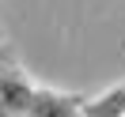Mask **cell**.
<instances>
[{"label":"cell","mask_w":125,"mask_h":117,"mask_svg":"<svg viewBox=\"0 0 125 117\" xmlns=\"http://www.w3.org/2000/svg\"><path fill=\"white\" fill-rule=\"evenodd\" d=\"M80 106H83V94H68V91L38 87L31 109H27V117H80Z\"/></svg>","instance_id":"2"},{"label":"cell","mask_w":125,"mask_h":117,"mask_svg":"<svg viewBox=\"0 0 125 117\" xmlns=\"http://www.w3.org/2000/svg\"><path fill=\"white\" fill-rule=\"evenodd\" d=\"M34 91H38V87H34L11 61L0 64V98L8 102V109L15 117H27V109H31V102H34Z\"/></svg>","instance_id":"1"},{"label":"cell","mask_w":125,"mask_h":117,"mask_svg":"<svg viewBox=\"0 0 125 117\" xmlns=\"http://www.w3.org/2000/svg\"><path fill=\"white\" fill-rule=\"evenodd\" d=\"M8 61H11V57H8V53H4V49H0V64H8Z\"/></svg>","instance_id":"5"},{"label":"cell","mask_w":125,"mask_h":117,"mask_svg":"<svg viewBox=\"0 0 125 117\" xmlns=\"http://www.w3.org/2000/svg\"><path fill=\"white\" fill-rule=\"evenodd\" d=\"M0 117H15V113L8 109V102H4V98H0Z\"/></svg>","instance_id":"4"},{"label":"cell","mask_w":125,"mask_h":117,"mask_svg":"<svg viewBox=\"0 0 125 117\" xmlns=\"http://www.w3.org/2000/svg\"><path fill=\"white\" fill-rule=\"evenodd\" d=\"M80 117H125V87H110L99 98H83Z\"/></svg>","instance_id":"3"}]
</instances>
